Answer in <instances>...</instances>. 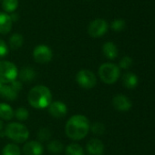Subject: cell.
Masks as SVG:
<instances>
[{"instance_id": "cb8c5ba5", "label": "cell", "mask_w": 155, "mask_h": 155, "mask_svg": "<svg viewBox=\"0 0 155 155\" xmlns=\"http://www.w3.org/2000/svg\"><path fill=\"white\" fill-rule=\"evenodd\" d=\"M15 117L20 121V122H23V121H26L29 117V113H28V110L26 109L25 107H19L17 108L16 111H15Z\"/></svg>"}, {"instance_id": "7402d4cb", "label": "cell", "mask_w": 155, "mask_h": 155, "mask_svg": "<svg viewBox=\"0 0 155 155\" xmlns=\"http://www.w3.org/2000/svg\"><path fill=\"white\" fill-rule=\"evenodd\" d=\"M2 155H21V151L16 143H7L2 150Z\"/></svg>"}, {"instance_id": "2e32d148", "label": "cell", "mask_w": 155, "mask_h": 155, "mask_svg": "<svg viewBox=\"0 0 155 155\" xmlns=\"http://www.w3.org/2000/svg\"><path fill=\"white\" fill-rule=\"evenodd\" d=\"M17 77L19 78L20 82L24 83H29L34 80L36 77V72L32 67H23L20 71H18V75Z\"/></svg>"}, {"instance_id": "ba28073f", "label": "cell", "mask_w": 155, "mask_h": 155, "mask_svg": "<svg viewBox=\"0 0 155 155\" xmlns=\"http://www.w3.org/2000/svg\"><path fill=\"white\" fill-rule=\"evenodd\" d=\"M53 52L46 45H38L33 50V58L38 64H48L52 60Z\"/></svg>"}, {"instance_id": "e0dca14e", "label": "cell", "mask_w": 155, "mask_h": 155, "mask_svg": "<svg viewBox=\"0 0 155 155\" xmlns=\"http://www.w3.org/2000/svg\"><path fill=\"white\" fill-rule=\"evenodd\" d=\"M122 83H123V85L126 88L132 90V89H134V88L137 87V85L139 84V78L135 74L128 72V73L123 74Z\"/></svg>"}, {"instance_id": "603a6c76", "label": "cell", "mask_w": 155, "mask_h": 155, "mask_svg": "<svg viewBox=\"0 0 155 155\" xmlns=\"http://www.w3.org/2000/svg\"><path fill=\"white\" fill-rule=\"evenodd\" d=\"M63 148H64V146H63L62 143L58 140L51 141L48 144V150L52 153H59L63 151Z\"/></svg>"}, {"instance_id": "7a4b0ae2", "label": "cell", "mask_w": 155, "mask_h": 155, "mask_svg": "<svg viewBox=\"0 0 155 155\" xmlns=\"http://www.w3.org/2000/svg\"><path fill=\"white\" fill-rule=\"evenodd\" d=\"M27 102L36 109L48 108L52 103V94L48 87L45 85H36L28 92Z\"/></svg>"}, {"instance_id": "5bb4252c", "label": "cell", "mask_w": 155, "mask_h": 155, "mask_svg": "<svg viewBox=\"0 0 155 155\" xmlns=\"http://www.w3.org/2000/svg\"><path fill=\"white\" fill-rule=\"evenodd\" d=\"M13 25V20L9 14L5 12H0V34L6 35L8 34Z\"/></svg>"}, {"instance_id": "484cf974", "label": "cell", "mask_w": 155, "mask_h": 155, "mask_svg": "<svg viewBox=\"0 0 155 155\" xmlns=\"http://www.w3.org/2000/svg\"><path fill=\"white\" fill-rule=\"evenodd\" d=\"M125 26H126V22L124 19H122V18L113 20L111 25V29L115 32H121V31L124 30Z\"/></svg>"}, {"instance_id": "4dcf8cb0", "label": "cell", "mask_w": 155, "mask_h": 155, "mask_svg": "<svg viewBox=\"0 0 155 155\" xmlns=\"http://www.w3.org/2000/svg\"><path fill=\"white\" fill-rule=\"evenodd\" d=\"M3 84H4L0 83V93H1V89H2V86H3Z\"/></svg>"}, {"instance_id": "1f68e13d", "label": "cell", "mask_w": 155, "mask_h": 155, "mask_svg": "<svg viewBox=\"0 0 155 155\" xmlns=\"http://www.w3.org/2000/svg\"><path fill=\"white\" fill-rule=\"evenodd\" d=\"M1 1H2V0H0V2H1Z\"/></svg>"}, {"instance_id": "30bf717a", "label": "cell", "mask_w": 155, "mask_h": 155, "mask_svg": "<svg viewBox=\"0 0 155 155\" xmlns=\"http://www.w3.org/2000/svg\"><path fill=\"white\" fill-rule=\"evenodd\" d=\"M48 113L49 114L54 117V118H62L64 117L67 113H68V107L67 105L60 101H56V102H52L48 107Z\"/></svg>"}, {"instance_id": "4316f807", "label": "cell", "mask_w": 155, "mask_h": 155, "mask_svg": "<svg viewBox=\"0 0 155 155\" xmlns=\"http://www.w3.org/2000/svg\"><path fill=\"white\" fill-rule=\"evenodd\" d=\"M92 133L96 135H102L105 133V125L101 123H94L92 125H90V129Z\"/></svg>"}, {"instance_id": "83f0119b", "label": "cell", "mask_w": 155, "mask_h": 155, "mask_svg": "<svg viewBox=\"0 0 155 155\" xmlns=\"http://www.w3.org/2000/svg\"><path fill=\"white\" fill-rule=\"evenodd\" d=\"M133 64V60L132 57L130 56H124L121 59L120 63H119V67L120 69H124V70H127L129 69Z\"/></svg>"}, {"instance_id": "8992f818", "label": "cell", "mask_w": 155, "mask_h": 155, "mask_svg": "<svg viewBox=\"0 0 155 155\" xmlns=\"http://www.w3.org/2000/svg\"><path fill=\"white\" fill-rule=\"evenodd\" d=\"M76 82L83 89H92L97 84V77L90 70L82 69L78 72Z\"/></svg>"}, {"instance_id": "7c38bea8", "label": "cell", "mask_w": 155, "mask_h": 155, "mask_svg": "<svg viewBox=\"0 0 155 155\" xmlns=\"http://www.w3.org/2000/svg\"><path fill=\"white\" fill-rule=\"evenodd\" d=\"M86 150L90 155H102L104 153V144L100 139H91L87 143Z\"/></svg>"}, {"instance_id": "ac0fdd59", "label": "cell", "mask_w": 155, "mask_h": 155, "mask_svg": "<svg viewBox=\"0 0 155 155\" xmlns=\"http://www.w3.org/2000/svg\"><path fill=\"white\" fill-rule=\"evenodd\" d=\"M15 117V111L13 108L5 104L0 103V119L5 121H10Z\"/></svg>"}, {"instance_id": "d6986e66", "label": "cell", "mask_w": 155, "mask_h": 155, "mask_svg": "<svg viewBox=\"0 0 155 155\" xmlns=\"http://www.w3.org/2000/svg\"><path fill=\"white\" fill-rule=\"evenodd\" d=\"M24 44V37L22 36V35L16 33L13 34L10 37H9V41H8V45L10 46L11 49L13 50H16L18 48H20Z\"/></svg>"}, {"instance_id": "f546056e", "label": "cell", "mask_w": 155, "mask_h": 155, "mask_svg": "<svg viewBox=\"0 0 155 155\" xmlns=\"http://www.w3.org/2000/svg\"><path fill=\"white\" fill-rule=\"evenodd\" d=\"M3 128H4V124H3V122H2V120L0 119V132L3 130Z\"/></svg>"}, {"instance_id": "ffe728a7", "label": "cell", "mask_w": 155, "mask_h": 155, "mask_svg": "<svg viewBox=\"0 0 155 155\" xmlns=\"http://www.w3.org/2000/svg\"><path fill=\"white\" fill-rule=\"evenodd\" d=\"M2 7L5 13H14L18 7V0H2Z\"/></svg>"}, {"instance_id": "f1b7e54d", "label": "cell", "mask_w": 155, "mask_h": 155, "mask_svg": "<svg viewBox=\"0 0 155 155\" xmlns=\"http://www.w3.org/2000/svg\"><path fill=\"white\" fill-rule=\"evenodd\" d=\"M7 54H8L7 44L3 39H0V58L5 57Z\"/></svg>"}, {"instance_id": "d4e9b609", "label": "cell", "mask_w": 155, "mask_h": 155, "mask_svg": "<svg viewBox=\"0 0 155 155\" xmlns=\"http://www.w3.org/2000/svg\"><path fill=\"white\" fill-rule=\"evenodd\" d=\"M37 137L39 140V142H47L49 141L51 138V131L48 128H41L37 134Z\"/></svg>"}, {"instance_id": "4fadbf2b", "label": "cell", "mask_w": 155, "mask_h": 155, "mask_svg": "<svg viewBox=\"0 0 155 155\" xmlns=\"http://www.w3.org/2000/svg\"><path fill=\"white\" fill-rule=\"evenodd\" d=\"M19 91H17L11 84H3L0 96L6 101H15L18 96Z\"/></svg>"}, {"instance_id": "8fae6325", "label": "cell", "mask_w": 155, "mask_h": 155, "mask_svg": "<svg viewBox=\"0 0 155 155\" xmlns=\"http://www.w3.org/2000/svg\"><path fill=\"white\" fill-rule=\"evenodd\" d=\"M24 155H43L44 147L38 141H29L23 147Z\"/></svg>"}, {"instance_id": "9a60e30c", "label": "cell", "mask_w": 155, "mask_h": 155, "mask_svg": "<svg viewBox=\"0 0 155 155\" xmlns=\"http://www.w3.org/2000/svg\"><path fill=\"white\" fill-rule=\"evenodd\" d=\"M102 53L106 58H108L110 60H114L115 58H117L119 51H118V48L114 43L106 42L102 45Z\"/></svg>"}, {"instance_id": "5b68a950", "label": "cell", "mask_w": 155, "mask_h": 155, "mask_svg": "<svg viewBox=\"0 0 155 155\" xmlns=\"http://www.w3.org/2000/svg\"><path fill=\"white\" fill-rule=\"evenodd\" d=\"M18 69L16 65L9 61H0V83L5 84L16 80Z\"/></svg>"}, {"instance_id": "277c9868", "label": "cell", "mask_w": 155, "mask_h": 155, "mask_svg": "<svg viewBox=\"0 0 155 155\" xmlns=\"http://www.w3.org/2000/svg\"><path fill=\"white\" fill-rule=\"evenodd\" d=\"M99 76L100 80L106 84H115L121 75L120 67L112 63L102 64L99 68Z\"/></svg>"}, {"instance_id": "3957f363", "label": "cell", "mask_w": 155, "mask_h": 155, "mask_svg": "<svg viewBox=\"0 0 155 155\" xmlns=\"http://www.w3.org/2000/svg\"><path fill=\"white\" fill-rule=\"evenodd\" d=\"M5 135L16 143H23L28 140L29 131L20 123H10L5 128Z\"/></svg>"}, {"instance_id": "44dd1931", "label": "cell", "mask_w": 155, "mask_h": 155, "mask_svg": "<svg viewBox=\"0 0 155 155\" xmlns=\"http://www.w3.org/2000/svg\"><path fill=\"white\" fill-rule=\"evenodd\" d=\"M66 155H85V152L78 143H71L66 148Z\"/></svg>"}, {"instance_id": "6da1fadb", "label": "cell", "mask_w": 155, "mask_h": 155, "mask_svg": "<svg viewBox=\"0 0 155 155\" xmlns=\"http://www.w3.org/2000/svg\"><path fill=\"white\" fill-rule=\"evenodd\" d=\"M90 129V124L89 119L85 115L76 114L68 120L65 126V133L69 139L79 141L88 135Z\"/></svg>"}, {"instance_id": "9c48e42d", "label": "cell", "mask_w": 155, "mask_h": 155, "mask_svg": "<svg viewBox=\"0 0 155 155\" xmlns=\"http://www.w3.org/2000/svg\"><path fill=\"white\" fill-rule=\"evenodd\" d=\"M112 104L114 108L119 112H128L132 107V103L125 94H116L112 99Z\"/></svg>"}, {"instance_id": "52a82bcc", "label": "cell", "mask_w": 155, "mask_h": 155, "mask_svg": "<svg viewBox=\"0 0 155 155\" xmlns=\"http://www.w3.org/2000/svg\"><path fill=\"white\" fill-rule=\"evenodd\" d=\"M109 29V25L105 19L97 18L92 20L88 26V34L93 38L103 36Z\"/></svg>"}]
</instances>
